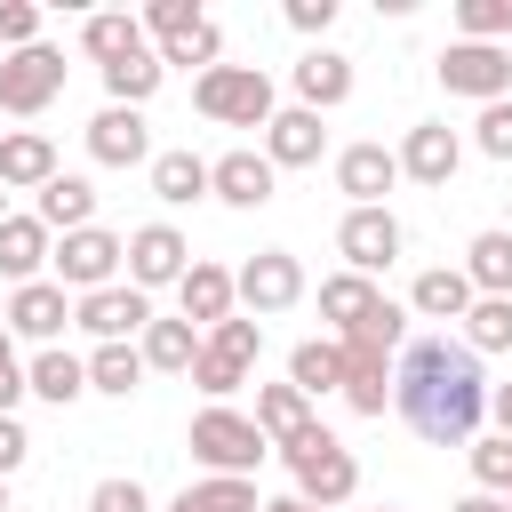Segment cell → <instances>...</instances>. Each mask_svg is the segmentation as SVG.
Returning a JSON list of instances; mask_svg holds the SVG:
<instances>
[{
    "mask_svg": "<svg viewBox=\"0 0 512 512\" xmlns=\"http://www.w3.org/2000/svg\"><path fill=\"white\" fill-rule=\"evenodd\" d=\"M488 376H480V352L472 344H448V336H416L400 360H392V408L408 416L416 440L432 448H472L480 440V416H488Z\"/></svg>",
    "mask_w": 512,
    "mask_h": 512,
    "instance_id": "1",
    "label": "cell"
},
{
    "mask_svg": "<svg viewBox=\"0 0 512 512\" xmlns=\"http://www.w3.org/2000/svg\"><path fill=\"white\" fill-rule=\"evenodd\" d=\"M280 464L296 472V496L320 504V512H344L352 488H360V464H352V448H344L328 424H304L296 440H280Z\"/></svg>",
    "mask_w": 512,
    "mask_h": 512,
    "instance_id": "2",
    "label": "cell"
},
{
    "mask_svg": "<svg viewBox=\"0 0 512 512\" xmlns=\"http://www.w3.org/2000/svg\"><path fill=\"white\" fill-rule=\"evenodd\" d=\"M184 448H192V464H208V480H256V464L272 456L256 416H240V408H200Z\"/></svg>",
    "mask_w": 512,
    "mask_h": 512,
    "instance_id": "3",
    "label": "cell"
},
{
    "mask_svg": "<svg viewBox=\"0 0 512 512\" xmlns=\"http://www.w3.org/2000/svg\"><path fill=\"white\" fill-rule=\"evenodd\" d=\"M192 112L216 120V128H272L280 104H272V80L256 64H216V72L192 80Z\"/></svg>",
    "mask_w": 512,
    "mask_h": 512,
    "instance_id": "4",
    "label": "cell"
},
{
    "mask_svg": "<svg viewBox=\"0 0 512 512\" xmlns=\"http://www.w3.org/2000/svg\"><path fill=\"white\" fill-rule=\"evenodd\" d=\"M432 72H440L448 96H472V104H504L512 96V48H488V40H448Z\"/></svg>",
    "mask_w": 512,
    "mask_h": 512,
    "instance_id": "5",
    "label": "cell"
},
{
    "mask_svg": "<svg viewBox=\"0 0 512 512\" xmlns=\"http://www.w3.org/2000/svg\"><path fill=\"white\" fill-rule=\"evenodd\" d=\"M48 264H56V288H72V304H80V296L112 288V272L128 264V240H120V232H104V224H88V232H64Z\"/></svg>",
    "mask_w": 512,
    "mask_h": 512,
    "instance_id": "6",
    "label": "cell"
},
{
    "mask_svg": "<svg viewBox=\"0 0 512 512\" xmlns=\"http://www.w3.org/2000/svg\"><path fill=\"white\" fill-rule=\"evenodd\" d=\"M64 96V48H16V56H0V112H16V120H32V112H48Z\"/></svg>",
    "mask_w": 512,
    "mask_h": 512,
    "instance_id": "7",
    "label": "cell"
},
{
    "mask_svg": "<svg viewBox=\"0 0 512 512\" xmlns=\"http://www.w3.org/2000/svg\"><path fill=\"white\" fill-rule=\"evenodd\" d=\"M336 256H344V272H360V280L392 272V264H400V216H392V208H344Z\"/></svg>",
    "mask_w": 512,
    "mask_h": 512,
    "instance_id": "8",
    "label": "cell"
},
{
    "mask_svg": "<svg viewBox=\"0 0 512 512\" xmlns=\"http://www.w3.org/2000/svg\"><path fill=\"white\" fill-rule=\"evenodd\" d=\"M152 320H160V312H152V296H144V288H120V280L72 304V328H88L96 344H136Z\"/></svg>",
    "mask_w": 512,
    "mask_h": 512,
    "instance_id": "9",
    "label": "cell"
},
{
    "mask_svg": "<svg viewBox=\"0 0 512 512\" xmlns=\"http://www.w3.org/2000/svg\"><path fill=\"white\" fill-rule=\"evenodd\" d=\"M192 272V240L176 232V224H136L128 232V288H176Z\"/></svg>",
    "mask_w": 512,
    "mask_h": 512,
    "instance_id": "10",
    "label": "cell"
},
{
    "mask_svg": "<svg viewBox=\"0 0 512 512\" xmlns=\"http://www.w3.org/2000/svg\"><path fill=\"white\" fill-rule=\"evenodd\" d=\"M240 304H248V320H264V312H288L296 296H304V264L288 256V248H256L240 272Z\"/></svg>",
    "mask_w": 512,
    "mask_h": 512,
    "instance_id": "11",
    "label": "cell"
},
{
    "mask_svg": "<svg viewBox=\"0 0 512 512\" xmlns=\"http://www.w3.org/2000/svg\"><path fill=\"white\" fill-rule=\"evenodd\" d=\"M88 160L96 168H152V120L128 104H104L88 120Z\"/></svg>",
    "mask_w": 512,
    "mask_h": 512,
    "instance_id": "12",
    "label": "cell"
},
{
    "mask_svg": "<svg viewBox=\"0 0 512 512\" xmlns=\"http://www.w3.org/2000/svg\"><path fill=\"white\" fill-rule=\"evenodd\" d=\"M400 184V152L392 144H376V136H360V144H344L336 152V192L352 200V208H384V192Z\"/></svg>",
    "mask_w": 512,
    "mask_h": 512,
    "instance_id": "13",
    "label": "cell"
},
{
    "mask_svg": "<svg viewBox=\"0 0 512 512\" xmlns=\"http://www.w3.org/2000/svg\"><path fill=\"white\" fill-rule=\"evenodd\" d=\"M456 160H464V136H456L448 120H416V128L400 136V176L424 184V192H440V184L456 176Z\"/></svg>",
    "mask_w": 512,
    "mask_h": 512,
    "instance_id": "14",
    "label": "cell"
},
{
    "mask_svg": "<svg viewBox=\"0 0 512 512\" xmlns=\"http://www.w3.org/2000/svg\"><path fill=\"white\" fill-rule=\"evenodd\" d=\"M272 192H280V168H272L264 152L240 144V152H216V160H208V200H224V208H264Z\"/></svg>",
    "mask_w": 512,
    "mask_h": 512,
    "instance_id": "15",
    "label": "cell"
},
{
    "mask_svg": "<svg viewBox=\"0 0 512 512\" xmlns=\"http://www.w3.org/2000/svg\"><path fill=\"white\" fill-rule=\"evenodd\" d=\"M0 328L8 336H32V344H56L72 328V304H64L56 280H24V288H8V320Z\"/></svg>",
    "mask_w": 512,
    "mask_h": 512,
    "instance_id": "16",
    "label": "cell"
},
{
    "mask_svg": "<svg viewBox=\"0 0 512 512\" xmlns=\"http://www.w3.org/2000/svg\"><path fill=\"white\" fill-rule=\"evenodd\" d=\"M176 304H184V320H192V328H216V320H232V304H240V280H232L224 264L192 256V272L176 280Z\"/></svg>",
    "mask_w": 512,
    "mask_h": 512,
    "instance_id": "17",
    "label": "cell"
},
{
    "mask_svg": "<svg viewBox=\"0 0 512 512\" xmlns=\"http://www.w3.org/2000/svg\"><path fill=\"white\" fill-rule=\"evenodd\" d=\"M288 80H296V104H304V112H336V104L352 96V56H336V48H304Z\"/></svg>",
    "mask_w": 512,
    "mask_h": 512,
    "instance_id": "18",
    "label": "cell"
},
{
    "mask_svg": "<svg viewBox=\"0 0 512 512\" xmlns=\"http://www.w3.org/2000/svg\"><path fill=\"white\" fill-rule=\"evenodd\" d=\"M320 152H328V128H320V112H304V104L272 112V128H264V160H272V168H312Z\"/></svg>",
    "mask_w": 512,
    "mask_h": 512,
    "instance_id": "19",
    "label": "cell"
},
{
    "mask_svg": "<svg viewBox=\"0 0 512 512\" xmlns=\"http://www.w3.org/2000/svg\"><path fill=\"white\" fill-rule=\"evenodd\" d=\"M64 168H56V144L40 136V128H8L0 136V184L8 192H40V184H56Z\"/></svg>",
    "mask_w": 512,
    "mask_h": 512,
    "instance_id": "20",
    "label": "cell"
},
{
    "mask_svg": "<svg viewBox=\"0 0 512 512\" xmlns=\"http://www.w3.org/2000/svg\"><path fill=\"white\" fill-rule=\"evenodd\" d=\"M480 296H472V280H464V264H432V272H416V288H408V312L416 320H464Z\"/></svg>",
    "mask_w": 512,
    "mask_h": 512,
    "instance_id": "21",
    "label": "cell"
},
{
    "mask_svg": "<svg viewBox=\"0 0 512 512\" xmlns=\"http://www.w3.org/2000/svg\"><path fill=\"white\" fill-rule=\"evenodd\" d=\"M48 256H56V232H48L40 216H8V224H0V280L24 288V280H40Z\"/></svg>",
    "mask_w": 512,
    "mask_h": 512,
    "instance_id": "22",
    "label": "cell"
},
{
    "mask_svg": "<svg viewBox=\"0 0 512 512\" xmlns=\"http://www.w3.org/2000/svg\"><path fill=\"white\" fill-rule=\"evenodd\" d=\"M24 376H32V400H48V408H72V400L88 392V360L64 352V344H40Z\"/></svg>",
    "mask_w": 512,
    "mask_h": 512,
    "instance_id": "23",
    "label": "cell"
},
{
    "mask_svg": "<svg viewBox=\"0 0 512 512\" xmlns=\"http://www.w3.org/2000/svg\"><path fill=\"white\" fill-rule=\"evenodd\" d=\"M80 48L96 56V72L120 64V56H136V48H144V16H136V8H96V16L80 24Z\"/></svg>",
    "mask_w": 512,
    "mask_h": 512,
    "instance_id": "24",
    "label": "cell"
},
{
    "mask_svg": "<svg viewBox=\"0 0 512 512\" xmlns=\"http://www.w3.org/2000/svg\"><path fill=\"white\" fill-rule=\"evenodd\" d=\"M32 216H40L48 232H88V224H96V184H88V176H56V184H40Z\"/></svg>",
    "mask_w": 512,
    "mask_h": 512,
    "instance_id": "25",
    "label": "cell"
},
{
    "mask_svg": "<svg viewBox=\"0 0 512 512\" xmlns=\"http://www.w3.org/2000/svg\"><path fill=\"white\" fill-rule=\"evenodd\" d=\"M376 304H384V288H376V280H360V272H328V280H320V320H328L336 336H352Z\"/></svg>",
    "mask_w": 512,
    "mask_h": 512,
    "instance_id": "26",
    "label": "cell"
},
{
    "mask_svg": "<svg viewBox=\"0 0 512 512\" xmlns=\"http://www.w3.org/2000/svg\"><path fill=\"white\" fill-rule=\"evenodd\" d=\"M200 328L192 320H152L144 336H136V352H144V368H160V376H192V360H200Z\"/></svg>",
    "mask_w": 512,
    "mask_h": 512,
    "instance_id": "27",
    "label": "cell"
},
{
    "mask_svg": "<svg viewBox=\"0 0 512 512\" xmlns=\"http://www.w3.org/2000/svg\"><path fill=\"white\" fill-rule=\"evenodd\" d=\"M288 384H296L304 400L344 392V344H336V336H304V344L288 352Z\"/></svg>",
    "mask_w": 512,
    "mask_h": 512,
    "instance_id": "28",
    "label": "cell"
},
{
    "mask_svg": "<svg viewBox=\"0 0 512 512\" xmlns=\"http://www.w3.org/2000/svg\"><path fill=\"white\" fill-rule=\"evenodd\" d=\"M160 80H168L160 48H136V56H120V64H104V96H112V104H128V112H144V104L160 96Z\"/></svg>",
    "mask_w": 512,
    "mask_h": 512,
    "instance_id": "29",
    "label": "cell"
},
{
    "mask_svg": "<svg viewBox=\"0 0 512 512\" xmlns=\"http://www.w3.org/2000/svg\"><path fill=\"white\" fill-rule=\"evenodd\" d=\"M152 200H160V208L208 200V160H200V152H152Z\"/></svg>",
    "mask_w": 512,
    "mask_h": 512,
    "instance_id": "30",
    "label": "cell"
},
{
    "mask_svg": "<svg viewBox=\"0 0 512 512\" xmlns=\"http://www.w3.org/2000/svg\"><path fill=\"white\" fill-rule=\"evenodd\" d=\"M304 424H320V416H312V400H304L296 384H256V432H264L272 448H280V440H296Z\"/></svg>",
    "mask_w": 512,
    "mask_h": 512,
    "instance_id": "31",
    "label": "cell"
},
{
    "mask_svg": "<svg viewBox=\"0 0 512 512\" xmlns=\"http://www.w3.org/2000/svg\"><path fill=\"white\" fill-rule=\"evenodd\" d=\"M464 280H472V296H512V232H472Z\"/></svg>",
    "mask_w": 512,
    "mask_h": 512,
    "instance_id": "32",
    "label": "cell"
},
{
    "mask_svg": "<svg viewBox=\"0 0 512 512\" xmlns=\"http://www.w3.org/2000/svg\"><path fill=\"white\" fill-rule=\"evenodd\" d=\"M136 384H144V352H136V344H96V352H88V392L128 400Z\"/></svg>",
    "mask_w": 512,
    "mask_h": 512,
    "instance_id": "33",
    "label": "cell"
},
{
    "mask_svg": "<svg viewBox=\"0 0 512 512\" xmlns=\"http://www.w3.org/2000/svg\"><path fill=\"white\" fill-rule=\"evenodd\" d=\"M464 344L488 360V352H512V296H480L464 312Z\"/></svg>",
    "mask_w": 512,
    "mask_h": 512,
    "instance_id": "34",
    "label": "cell"
},
{
    "mask_svg": "<svg viewBox=\"0 0 512 512\" xmlns=\"http://www.w3.org/2000/svg\"><path fill=\"white\" fill-rule=\"evenodd\" d=\"M464 464H472V488H480V496H512V440H504V432H480V440L464 448Z\"/></svg>",
    "mask_w": 512,
    "mask_h": 512,
    "instance_id": "35",
    "label": "cell"
},
{
    "mask_svg": "<svg viewBox=\"0 0 512 512\" xmlns=\"http://www.w3.org/2000/svg\"><path fill=\"white\" fill-rule=\"evenodd\" d=\"M168 512H264V504H256V480H192Z\"/></svg>",
    "mask_w": 512,
    "mask_h": 512,
    "instance_id": "36",
    "label": "cell"
},
{
    "mask_svg": "<svg viewBox=\"0 0 512 512\" xmlns=\"http://www.w3.org/2000/svg\"><path fill=\"white\" fill-rule=\"evenodd\" d=\"M456 40L504 48V40H512V0H456Z\"/></svg>",
    "mask_w": 512,
    "mask_h": 512,
    "instance_id": "37",
    "label": "cell"
},
{
    "mask_svg": "<svg viewBox=\"0 0 512 512\" xmlns=\"http://www.w3.org/2000/svg\"><path fill=\"white\" fill-rule=\"evenodd\" d=\"M136 16H144V32H152V40H184V32H200V24H208V16H200V0H144Z\"/></svg>",
    "mask_w": 512,
    "mask_h": 512,
    "instance_id": "38",
    "label": "cell"
},
{
    "mask_svg": "<svg viewBox=\"0 0 512 512\" xmlns=\"http://www.w3.org/2000/svg\"><path fill=\"white\" fill-rule=\"evenodd\" d=\"M208 352H224V360H240V368H256V352H264V320H216L208 328Z\"/></svg>",
    "mask_w": 512,
    "mask_h": 512,
    "instance_id": "39",
    "label": "cell"
},
{
    "mask_svg": "<svg viewBox=\"0 0 512 512\" xmlns=\"http://www.w3.org/2000/svg\"><path fill=\"white\" fill-rule=\"evenodd\" d=\"M344 408L352 416H384L392 408V368H344Z\"/></svg>",
    "mask_w": 512,
    "mask_h": 512,
    "instance_id": "40",
    "label": "cell"
},
{
    "mask_svg": "<svg viewBox=\"0 0 512 512\" xmlns=\"http://www.w3.org/2000/svg\"><path fill=\"white\" fill-rule=\"evenodd\" d=\"M160 64H200V72H216V64H224V32L200 24V32H184V40H160Z\"/></svg>",
    "mask_w": 512,
    "mask_h": 512,
    "instance_id": "41",
    "label": "cell"
},
{
    "mask_svg": "<svg viewBox=\"0 0 512 512\" xmlns=\"http://www.w3.org/2000/svg\"><path fill=\"white\" fill-rule=\"evenodd\" d=\"M16 48H40V8L32 0H0V56Z\"/></svg>",
    "mask_w": 512,
    "mask_h": 512,
    "instance_id": "42",
    "label": "cell"
},
{
    "mask_svg": "<svg viewBox=\"0 0 512 512\" xmlns=\"http://www.w3.org/2000/svg\"><path fill=\"white\" fill-rule=\"evenodd\" d=\"M472 144H480L488 160H512V96H504V104H480V120H472Z\"/></svg>",
    "mask_w": 512,
    "mask_h": 512,
    "instance_id": "43",
    "label": "cell"
},
{
    "mask_svg": "<svg viewBox=\"0 0 512 512\" xmlns=\"http://www.w3.org/2000/svg\"><path fill=\"white\" fill-rule=\"evenodd\" d=\"M24 392H32V376H24V360H16V336L0 328V416H16Z\"/></svg>",
    "mask_w": 512,
    "mask_h": 512,
    "instance_id": "44",
    "label": "cell"
},
{
    "mask_svg": "<svg viewBox=\"0 0 512 512\" xmlns=\"http://www.w3.org/2000/svg\"><path fill=\"white\" fill-rule=\"evenodd\" d=\"M88 512H152V504H144V480H96Z\"/></svg>",
    "mask_w": 512,
    "mask_h": 512,
    "instance_id": "45",
    "label": "cell"
},
{
    "mask_svg": "<svg viewBox=\"0 0 512 512\" xmlns=\"http://www.w3.org/2000/svg\"><path fill=\"white\" fill-rule=\"evenodd\" d=\"M288 24H296L304 40H320V32L336 24V0H288Z\"/></svg>",
    "mask_w": 512,
    "mask_h": 512,
    "instance_id": "46",
    "label": "cell"
},
{
    "mask_svg": "<svg viewBox=\"0 0 512 512\" xmlns=\"http://www.w3.org/2000/svg\"><path fill=\"white\" fill-rule=\"evenodd\" d=\"M24 456H32V440H24V424H16V416H0V480H8V472H16Z\"/></svg>",
    "mask_w": 512,
    "mask_h": 512,
    "instance_id": "47",
    "label": "cell"
},
{
    "mask_svg": "<svg viewBox=\"0 0 512 512\" xmlns=\"http://www.w3.org/2000/svg\"><path fill=\"white\" fill-rule=\"evenodd\" d=\"M488 416H496V432L512 440V384H496V392H488Z\"/></svg>",
    "mask_w": 512,
    "mask_h": 512,
    "instance_id": "48",
    "label": "cell"
},
{
    "mask_svg": "<svg viewBox=\"0 0 512 512\" xmlns=\"http://www.w3.org/2000/svg\"><path fill=\"white\" fill-rule=\"evenodd\" d=\"M448 512H504V496H480V488H472V496H456Z\"/></svg>",
    "mask_w": 512,
    "mask_h": 512,
    "instance_id": "49",
    "label": "cell"
},
{
    "mask_svg": "<svg viewBox=\"0 0 512 512\" xmlns=\"http://www.w3.org/2000/svg\"><path fill=\"white\" fill-rule=\"evenodd\" d=\"M264 512H320V504H304V496H272Z\"/></svg>",
    "mask_w": 512,
    "mask_h": 512,
    "instance_id": "50",
    "label": "cell"
},
{
    "mask_svg": "<svg viewBox=\"0 0 512 512\" xmlns=\"http://www.w3.org/2000/svg\"><path fill=\"white\" fill-rule=\"evenodd\" d=\"M0 224H8V184H0Z\"/></svg>",
    "mask_w": 512,
    "mask_h": 512,
    "instance_id": "51",
    "label": "cell"
},
{
    "mask_svg": "<svg viewBox=\"0 0 512 512\" xmlns=\"http://www.w3.org/2000/svg\"><path fill=\"white\" fill-rule=\"evenodd\" d=\"M0 512H8V480H0Z\"/></svg>",
    "mask_w": 512,
    "mask_h": 512,
    "instance_id": "52",
    "label": "cell"
},
{
    "mask_svg": "<svg viewBox=\"0 0 512 512\" xmlns=\"http://www.w3.org/2000/svg\"><path fill=\"white\" fill-rule=\"evenodd\" d=\"M376 512H400V504H376Z\"/></svg>",
    "mask_w": 512,
    "mask_h": 512,
    "instance_id": "53",
    "label": "cell"
},
{
    "mask_svg": "<svg viewBox=\"0 0 512 512\" xmlns=\"http://www.w3.org/2000/svg\"><path fill=\"white\" fill-rule=\"evenodd\" d=\"M504 512H512V496H504Z\"/></svg>",
    "mask_w": 512,
    "mask_h": 512,
    "instance_id": "54",
    "label": "cell"
},
{
    "mask_svg": "<svg viewBox=\"0 0 512 512\" xmlns=\"http://www.w3.org/2000/svg\"><path fill=\"white\" fill-rule=\"evenodd\" d=\"M0 136H8V128H0Z\"/></svg>",
    "mask_w": 512,
    "mask_h": 512,
    "instance_id": "55",
    "label": "cell"
}]
</instances>
